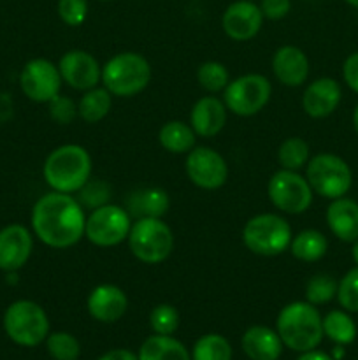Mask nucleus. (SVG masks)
Segmentation results:
<instances>
[{
    "mask_svg": "<svg viewBox=\"0 0 358 360\" xmlns=\"http://www.w3.org/2000/svg\"><path fill=\"white\" fill-rule=\"evenodd\" d=\"M344 2L350 4V6H353V7H358V0H344Z\"/></svg>",
    "mask_w": 358,
    "mask_h": 360,
    "instance_id": "de8ad7c7",
    "label": "nucleus"
},
{
    "mask_svg": "<svg viewBox=\"0 0 358 360\" xmlns=\"http://www.w3.org/2000/svg\"><path fill=\"white\" fill-rule=\"evenodd\" d=\"M297 360H333V357H330V355H326L325 352H318L314 348V350H309V352H304V354L300 355Z\"/></svg>",
    "mask_w": 358,
    "mask_h": 360,
    "instance_id": "37998d69",
    "label": "nucleus"
},
{
    "mask_svg": "<svg viewBox=\"0 0 358 360\" xmlns=\"http://www.w3.org/2000/svg\"><path fill=\"white\" fill-rule=\"evenodd\" d=\"M58 69L63 83L77 91L91 90L102 81V65L91 53L84 49H70L63 53Z\"/></svg>",
    "mask_w": 358,
    "mask_h": 360,
    "instance_id": "4468645a",
    "label": "nucleus"
},
{
    "mask_svg": "<svg viewBox=\"0 0 358 360\" xmlns=\"http://www.w3.org/2000/svg\"><path fill=\"white\" fill-rule=\"evenodd\" d=\"M305 179L312 192L330 200L344 197L353 185V174L347 162L333 153H318L309 158Z\"/></svg>",
    "mask_w": 358,
    "mask_h": 360,
    "instance_id": "6e6552de",
    "label": "nucleus"
},
{
    "mask_svg": "<svg viewBox=\"0 0 358 360\" xmlns=\"http://www.w3.org/2000/svg\"><path fill=\"white\" fill-rule=\"evenodd\" d=\"M277 162L281 169L300 171L309 162V144L302 137H288L277 148Z\"/></svg>",
    "mask_w": 358,
    "mask_h": 360,
    "instance_id": "c756f323",
    "label": "nucleus"
},
{
    "mask_svg": "<svg viewBox=\"0 0 358 360\" xmlns=\"http://www.w3.org/2000/svg\"><path fill=\"white\" fill-rule=\"evenodd\" d=\"M337 281L330 274H314L305 283V301L312 306H321L337 297Z\"/></svg>",
    "mask_w": 358,
    "mask_h": 360,
    "instance_id": "473e14b6",
    "label": "nucleus"
},
{
    "mask_svg": "<svg viewBox=\"0 0 358 360\" xmlns=\"http://www.w3.org/2000/svg\"><path fill=\"white\" fill-rule=\"evenodd\" d=\"M185 171L190 181L202 190L221 188L228 179L227 160L207 146H195L186 153Z\"/></svg>",
    "mask_w": 358,
    "mask_h": 360,
    "instance_id": "ddd939ff",
    "label": "nucleus"
},
{
    "mask_svg": "<svg viewBox=\"0 0 358 360\" xmlns=\"http://www.w3.org/2000/svg\"><path fill=\"white\" fill-rule=\"evenodd\" d=\"M32 232L42 245L55 250L76 246L84 238L86 213L77 197L51 190L39 197L30 214Z\"/></svg>",
    "mask_w": 358,
    "mask_h": 360,
    "instance_id": "f257e3e1",
    "label": "nucleus"
},
{
    "mask_svg": "<svg viewBox=\"0 0 358 360\" xmlns=\"http://www.w3.org/2000/svg\"><path fill=\"white\" fill-rule=\"evenodd\" d=\"M291 225L276 213H260L249 218L242 229V243L260 257H277L290 248Z\"/></svg>",
    "mask_w": 358,
    "mask_h": 360,
    "instance_id": "423d86ee",
    "label": "nucleus"
},
{
    "mask_svg": "<svg viewBox=\"0 0 358 360\" xmlns=\"http://www.w3.org/2000/svg\"><path fill=\"white\" fill-rule=\"evenodd\" d=\"M158 143L168 153L186 155L195 148L197 134L193 132L190 123L171 120L161 125L160 132H158Z\"/></svg>",
    "mask_w": 358,
    "mask_h": 360,
    "instance_id": "393cba45",
    "label": "nucleus"
},
{
    "mask_svg": "<svg viewBox=\"0 0 358 360\" xmlns=\"http://www.w3.org/2000/svg\"><path fill=\"white\" fill-rule=\"evenodd\" d=\"M98 360H139V357L133 352L125 350V348H116V350H111L102 355Z\"/></svg>",
    "mask_w": 358,
    "mask_h": 360,
    "instance_id": "79ce46f5",
    "label": "nucleus"
},
{
    "mask_svg": "<svg viewBox=\"0 0 358 360\" xmlns=\"http://www.w3.org/2000/svg\"><path fill=\"white\" fill-rule=\"evenodd\" d=\"M337 301L346 311L358 313V266L340 278L337 285Z\"/></svg>",
    "mask_w": 358,
    "mask_h": 360,
    "instance_id": "c9c22d12",
    "label": "nucleus"
},
{
    "mask_svg": "<svg viewBox=\"0 0 358 360\" xmlns=\"http://www.w3.org/2000/svg\"><path fill=\"white\" fill-rule=\"evenodd\" d=\"M353 127H354V132L358 134V104H357V108H354V112H353Z\"/></svg>",
    "mask_w": 358,
    "mask_h": 360,
    "instance_id": "49530a36",
    "label": "nucleus"
},
{
    "mask_svg": "<svg viewBox=\"0 0 358 360\" xmlns=\"http://www.w3.org/2000/svg\"><path fill=\"white\" fill-rule=\"evenodd\" d=\"M260 9H262L263 18H269V20H283L290 13L291 2L290 0H262Z\"/></svg>",
    "mask_w": 358,
    "mask_h": 360,
    "instance_id": "58836bf2",
    "label": "nucleus"
},
{
    "mask_svg": "<svg viewBox=\"0 0 358 360\" xmlns=\"http://www.w3.org/2000/svg\"><path fill=\"white\" fill-rule=\"evenodd\" d=\"M132 224V217L125 207L109 202L88 214L84 238L98 248H112L126 241Z\"/></svg>",
    "mask_w": 358,
    "mask_h": 360,
    "instance_id": "9d476101",
    "label": "nucleus"
},
{
    "mask_svg": "<svg viewBox=\"0 0 358 360\" xmlns=\"http://www.w3.org/2000/svg\"><path fill=\"white\" fill-rule=\"evenodd\" d=\"M93 160L81 144H62L46 157L42 176L55 192L77 193L91 179Z\"/></svg>",
    "mask_w": 358,
    "mask_h": 360,
    "instance_id": "f03ea898",
    "label": "nucleus"
},
{
    "mask_svg": "<svg viewBox=\"0 0 358 360\" xmlns=\"http://www.w3.org/2000/svg\"><path fill=\"white\" fill-rule=\"evenodd\" d=\"M112 108V95L104 86H95L83 91L77 102V115L88 125L100 123Z\"/></svg>",
    "mask_w": 358,
    "mask_h": 360,
    "instance_id": "bb28decb",
    "label": "nucleus"
},
{
    "mask_svg": "<svg viewBox=\"0 0 358 360\" xmlns=\"http://www.w3.org/2000/svg\"><path fill=\"white\" fill-rule=\"evenodd\" d=\"M86 309L93 320L100 323H116L128 309V297L118 285L102 283L90 292Z\"/></svg>",
    "mask_w": 358,
    "mask_h": 360,
    "instance_id": "f3484780",
    "label": "nucleus"
},
{
    "mask_svg": "<svg viewBox=\"0 0 358 360\" xmlns=\"http://www.w3.org/2000/svg\"><path fill=\"white\" fill-rule=\"evenodd\" d=\"M272 95V84L262 74H242L230 79L223 90V102L234 115L249 118L258 115L269 104Z\"/></svg>",
    "mask_w": 358,
    "mask_h": 360,
    "instance_id": "1a4fd4ad",
    "label": "nucleus"
},
{
    "mask_svg": "<svg viewBox=\"0 0 358 360\" xmlns=\"http://www.w3.org/2000/svg\"><path fill=\"white\" fill-rule=\"evenodd\" d=\"M48 112L49 118L58 125H70V123H74V120L79 118L76 102L62 94L48 102Z\"/></svg>",
    "mask_w": 358,
    "mask_h": 360,
    "instance_id": "e433bc0d",
    "label": "nucleus"
},
{
    "mask_svg": "<svg viewBox=\"0 0 358 360\" xmlns=\"http://www.w3.org/2000/svg\"><path fill=\"white\" fill-rule=\"evenodd\" d=\"M343 77L346 81L347 86L358 94V51L351 53L346 60H344L343 65Z\"/></svg>",
    "mask_w": 358,
    "mask_h": 360,
    "instance_id": "ea45409f",
    "label": "nucleus"
},
{
    "mask_svg": "<svg viewBox=\"0 0 358 360\" xmlns=\"http://www.w3.org/2000/svg\"><path fill=\"white\" fill-rule=\"evenodd\" d=\"M46 348L55 360H77L81 355V345L70 333H49L46 338Z\"/></svg>",
    "mask_w": 358,
    "mask_h": 360,
    "instance_id": "2f4dec72",
    "label": "nucleus"
},
{
    "mask_svg": "<svg viewBox=\"0 0 358 360\" xmlns=\"http://www.w3.org/2000/svg\"><path fill=\"white\" fill-rule=\"evenodd\" d=\"M126 243L139 262L157 266L171 257L174 250V232L161 218H137L132 224Z\"/></svg>",
    "mask_w": 358,
    "mask_h": 360,
    "instance_id": "39448f33",
    "label": "nucleus"
},
{
    "mask_svg": "<svg viewBox=\"0 0 358 360\" xmlns=\"http://www.w3.org/2000/svg\"><path fill=\"white\" fill-rule=\"evenodd\" d=\"M340 98L343 90L333 77H318L305 86L302 94V109L309 118L321 120L339 108Z\"/></svg>",
    "mask_w": 358,
    "mask_h": 360,
    "instance_id": "a211bd4d",
    "label": "nucleus"
},
{
    "mask_svg": "<svg viewBox=\"0 0 358 360\" xmlns=\"http://www.w3.org/2000/svg\"><path fill=\"white\" fill-rule=\"evenodd\" d=\"M291 255L305 264H312L321 260L329 252V241L325 234L316 229H305L291 238L290 248Z\"/></svg>",
    "mask_w": 358,
    "mask_h": 360,
    "instance_id": "a878e982",
    "label": "nucleus"
},
{
    "mask_svg": "<svg viewBox=\"0 0 358 360\" xmlns=\"http://www.w3.org/2000/svg\"><path fill=\"white\" fill-rule=\"evenodd\" d=\"M4 330L20 347H39L49 336L48 313L30 299L14 301L4 313Z\"/></svg>",
    "mask_w": 358,
    "mask_h": 360,
    "instance_id": "0eeeda50",
    "label": "nucleus"
},
{
    "mask_svg": "<svg viewBox=\"0 0 358 360\" xmlns=\"http://www.w3.org/2000/svg\"><path fill=\"white\" fill-rule=\"evenodd\" d=\"M272 72L284 86H302L309 76L307 55L297 46H281L272 56Z\"/></svg>",
    "mask_w": 358,
    "mask_h": 360,
    "instance_id": "aec40b11",
    "label": "nucleus"
},
{
    "mask_svg": "<svg viewBox=\"0 0 358 360\" xmlns=\"http://www.w3.org/2000/svg\"><path fill=\"white\" fill-rule=\"evenodd\" d=\"M151 74L146 56L135 51H123L111 56L102 65L100 83L112 97L130 98L146 90Z\"/></svg>",
    "mask_w": 358,
    "mask_h": 360,
    "instance_id": "20e7f679",
    "label": "nucleus"
},
{
    "mask_svg": "<svg viewBox=\"0 0 358 360\" xmlns=\"http://www.w3.org/2000/svg\"><path fill=\"white\" fill-rule=\"evenodd\" d=\"M343 355H344L343 345H337V347L333 348V360H337V359H343Z\"/></svg>",
    "mask_w": 358,
    "mask_h": 360,
    "instance_id": "c03bdc74",
    "label": "nucleus"
},
{
    "mask_svg": "<svg viewBox=\"0 0 358 360\" xmlns=\"http://www.w3.org/2000/svg\"><path fill=\"white\" fill-rule=\"evenodd\" d=\"M262 9L251 0L232 2L221 16V28L227 37L235 42H246L255 39L262 30Z\"/></svg>",
    "mask_w": 358,
    "mask_h": 360,
    "instance_id": "2eb2a0df",
    "label": "nucleus"
},
{
    "mask_svg": "<svg viewBox=\"0 0 358 360\" xmlns=\"http://www.w3.org/2000/svg\"><path fill=\"white\" fill-rule=\"evenodd\" d=\"M109 199H111V186L102 179H90L77 192V200L81 202V206L90 211L109 204Z\"/></svg>",
    "mask_w": 358,
    "mask_h": 360,
    "instance_id": "f704fd0d",
    "label": "nucleus"
},
{
    "mask_svg": "<svg viewBox=\"0 0 358 360\" xmlns=\"http://www.w3.org/2000/svg\"><path fill=\"white\" fill-rule=\"evenodd\" d=\"M100 2H107V0H100Z\"/></svg>",
    "mask_w": 358,
    "mask_h": 360,
    "instance_id": "09e8293b",
    "label": "nucleus"
},
{
    "mask_svg": "<svg viewBox=\"0 0 358 360\" xmlns=\"http://www.w3.org/2000/svg\"><path fill=\"white\" fill-rule=\"evenodd\" d=\"M34 252V234L21 224L0 229V271L18 273Z\"/></svg>",
    "mask_w": 358,
    "mask_h": 360,
    "instance_id": "dca6fc26",
    "label": "nucleus"
},
{
    "mask_svg": "<svg viewBox=\"0 0 358 360\" xmlns=\"http://www.w3.org/2000/svg\"><path fill=\"white\" fill-rule=\"evenodd\" d=\"M276 330L284 347L304 354V352L314 350L321 343L323 316L311 302H290L277 315Z\"/></svg>",
    "mask_w": 358,
    "mask_h": 360,
    "instance_id": "7ed1b4c3",
    "label": "nucleus"
},
{
    "mask_svg": "<svg viewBox=\"0 0 358 360\" xmlns=\"http://www.w3.org/2000/svg\"><path fill=\"white\" fill-rule=\"evenodd\" d=\"M63 79L56 63L48 58H34L25 63L20 74V88L25 97L37 104H48L62 94Z\"/></svg>",
    "mask_w": 358,
    "mask_h": 360,
    "instance_id": "f8f14e48",
    "label": "nucleus"
},
{
    "mask_svg": "<svg viewBox=\"0 0 358 360\" xmlns=\"http://www.w3.org/2000/svg\"><path fill=\"white\" fill-rule=\"evenodd\" d=\"M197 81L209 94H220L230 83V72L223 63L211 60V62L200 63L197 69Z\"/></svg>",
    "mask_w": 358,
    "mask_h": 360,
    "instance_id": "7c9ffc66",
    "label": "nucleus"
},
{
    "mask_svg": "<svg viewBox=\"0 0 358 360\" xmlns=\"http://www.w3.org/2000/svg\"><path fill=\"white\" fill-rule=\"evenodd\" d=\"M242 352L251 360H277L283 354V341L277 330L265 326H253L242 334Z\"/></svg>",
    "mask_w": 358,
    "mask_h": 360,
    "instance_id": "4be33fe9",
    "label": "nucleus"
},
{
    "mask_svg": "<svg viewBox=\"0 0 358 360\" xmlns=\"http://www.w3.org/2000/svg\"><path fill=\"white\" fill-rule=\"evenodd\" d=\"M171 199L164 188L150 186V188H139L132 192L126 199V207L130 217L135 218H161L168 211Z\"/></svg>",
    "mask_w": 358,
    "mask_h": 360,
    "instance_id": "5701e85b",
    "label": "nucleus"
},
{
    "mask_svg": "<svg viewBox=\"0 0 358 360\" xmlns=\"http://www.w3.org/2000/svg\"><path fill=\"white\" fill-rule=\"evenodd\" d=\"M351 255H353L354 264L358 266V239H357V241H353V250H351Z\"/></svg>",
    "mask_w": 358,
    "mask_h": 360,
    "instance_id": "a18cd8bd",
    "label": "nucleus"
},
{
    "mask_svg": "<svg viewBox=\"0 0 358 360\" xmlns=\"http://www.w3.org/2000/svg\"><path fill=\"white\" fill-rule=\"evenodd\" d=\"M181 316L179 311L172 304H157L150 313V326L154 334L160 336H172L178 330Z\"/></svg>",
    "mask_w": 358,
    "mask_h": 360,
    "instance_id": "72a5a7b5",
    "label": "nucleus"
},
{
    "mask_svg": "<svg viewBox=\"0 0 358 360\" xmlns=\"http://www.w3.org/2000/svg\"><path fill=\"white\" fill-rule=\"evenodd\" d=\"M267 195L274 207L286 214H302L311 207L312 192L311 185L298 171L279 169L274 172L267 185Z\"/></svg>",
    "mask_w": 358,
    "mask_h": 360,
    "instance_id": "9b49d317",
    "label": "nucleus"
},
{
    "mask_svg": "<svg viewBox=\"0 0 358 360\" xmlns=\"http://www.w3.org/2000/svg\"><path fill=\"white\" fill-rule=\"evenodd\" d=\"M323 336L329 338L336 345H351L357 338V326H354L353 319L340 309H333V311L326 313L323 316Z\"/></svg>",
    "mask_w": 358,
    "mask_h": 360,
    "instance_id": "cd10ccee",
    "label": "nucleus"
},
{
    "mask_svg": "<svg viewBox=\"0 0 358 360\" xmlns=\"http://www.w3.org/2000/svg\"><path fill=\"white\" fill-rule=\"evenodd\" d=\"M326 225L339 241L353 243L358 239V202L339 197L326 207Z\"/></svg>",
    "mask_w": 358,
    "mask_h": 360,
    "instance_id": "412c9836",
    "label": "nucleus"
},
{
    "mask_svg": "<svg viewBox=\"0 0 358 360\" xmlns=\"http://www.w3.org/2000/svg\"><path fill=\"white\" fill-rule=\"evenodd\" d=\"M14 115V102L13 97L6 91H0V125L7 123Z\"/></svg>",
    "mask_w": 358,
    "mask_h": 360,
    "instance_id": "a19ab883",
    "label": "nucleus"
},
{
    "mask_svg": "<svg viewBox=\"0 0 358 360\" xmlns=\"http://www.w3.org/2000/svg\"><path fill=\"white\" fill-rule=\"evenodd\" d=\"M227 105L223 98L206 95L193 104L190 111V125L199 137H216L227 123Z\"/></svg>",
    "mask_w": 358,
    "mask_h": 360,
    "instance_id": "6ab92c4d",
    "label": "nucleus"
},
{
    "mask_svg": "<svg viewBox=\"0 0 358 360\" xmlns=\"http://www.w3.org/2000/svg\"><path fill=\"white\" fill-rule=\"evenodd\" d=\"M192 360H232V347L221 334H204L193 345Z\"/></svg>",
    "mask_w": 358,
    "mask_h": 360,
    "instance_id": "c85d7f7f",
    "label": "nucleus"
},
{
    "mask_svg": "<svg viewBox=\"0 0 358 360\" xmlns=\"http://www.w3.org/2000/svg\"><path fill=\"white\" fill-rule=\"evenodd\" d=\"M58 16L67 27H81L88 16V0H58Z\"/></svg>",
    "mask_w": 358,
    "mask_h": 360,
    "instance_id": "4c0bfd02",
    "label": "nucleus"
},
{
    "mask_svg": "<svg viewBox=\"0 0 358 360\" xmlns=\"http://www.w3.org/2000/svg\"><path fill=\"white\" fill-rule=\"evenodd\" d=\"M137 357L139 360H192V354L175 338L153 334L140 345Z\"/></svg>",
    "mask_w": 358,
    "mask_h": 360,
    "instance_id": "b1692460",
    "label": "nucleus"
}]
</instances>
